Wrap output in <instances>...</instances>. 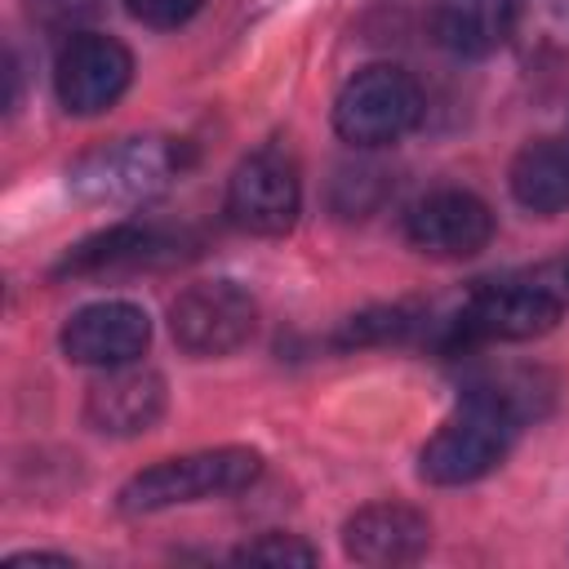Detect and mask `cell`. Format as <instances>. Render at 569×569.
<instances>
[{"instance_id": "cell-2", "label": "cell", "mask_w": 569, "mask_h": 569, "mask_svg": "<svg viewBox=\"0 0 569 569\" xmlns=\"http://www.w3.org/2000/svg\"><path fill=\"white\" fill-rule=\"evenodd\" d=\"M262 476V458L244 445H218V449H196L164 458L156 467H142L138 476L124 480L116 493V507L124 516H156L182 502H204V498H231L249 489Z\"/></svg>"}, {"instance_id": "cell-18", "label": "cell", "mask_w": 569, "mask_h": 569, "mask_svg": "<svg viewBox=\"0 0 569 569\" xmlns=\"http://www.w3.org/2000/svg\"><path fill=\"white\" fill-rule=\"evenodd\" d=\"M560 284H565V298H569V262H565V271H560Z\"/></svg>"}, {"instance_id": "cell-6", "label": "cell", "mask_w": 569, "mask_h": 569, "mask_svg": "<svg viewBox=\"0 0 569 569\" xmlns=\"http://www.w3.org/2000/svg\"><path fill=\"white\" fill-rule=\"evenodd\" d=\"M565 302L542 284H485L453 316V342H529L556 329Z\"/></svg>"}, {"instance_id": "cell-5", "label": "cell", "mask_w": 569, "mask_h": 569, "mask_svg": "<svg viewBox=\"0 0 569 569\" xmlns=\"http://www.w3.org/2000/svg\"><path fill=\"white\" fill-rule=\"evenodd\" d=\"M253 329H258V302L236 280L187 284L169 307V333L196 360L240 351L253 338Z\"/></svg>"}, {"instance_id": "cell-10", "label": "cell", "mask_w": 569, "mask_h": 569, "mask_svg": "<svg viewBox=\"0 0 569 569\" xmlns=\"http://www.w3.org/2000/svg\"><path fill=\"white\" fill-rule=\"evenodd\" d=\"M62 356L71 365H93V369H111V365H129L147 351L151 342V320L142 307L133 302H120V298H107V302H89L80 307L62 333Z\"/></svg>"}, {"instance_id": "cell-13", "label": "cell", "mask_w": 569, "mask_h": 569, "mask_svg": "<svg viewBox=\"0 0 569 569\" xmlns=\"http://www.w3.org/2000/svg\"><path fill=\"white\" fill-rule=\"evenodd\" d=\"M516 0H436L431 36L453 58H489L511 40Z\"/></svg>"}, {"instance_id": "cell-9", "label": "cell", "mask_w": 569, "mask_h": 569, "mask_svg": "<svg viewBox=\"0 0 569 569\" xmlns=\"http://www.w3.org/2000/svg\"><path fill=\"white\" fill-rule=\"evenodd\" d=\"M405 240L427 258L462 262V258H476L493 240V213L480 196L458 191V187H440V191H427L422 200L409 204Z\"/></svg>"}, {"instance_id": "cell-3", "label": "cell", "mask_w": 569, "mask_h": 569, "mask_svg": "<svg viewBox=\"0 0 569 569\" xmlns=\"http://www.w3.org/2000/svg\"><path fill=\"white\" fill-rule=\"evenodd\" d=\"M422 116V89L405 67L373 62L360 67L333 102V129L351 147H387L400 142Z\"/></svg>"}, {"instance_id": "cell-7", "label": "cell", "mask_w": 569, "mask_h": 569, "mask_svg": "<svg viewBox=\"0 0 569 569\" xmlns=\"http://www.w3.org/2000/svg\"><path fill=\"white\" fill-rule=\"evenodd\" d=\"M133 80V53L102 31H76L53 62V89L58 102L71 116H98L120 102V93Z\"/></svg>"}, {"instance_id": "cell-11", "label": "cell", "mask_w": 569, "mask_h": 569, "mask_svg": "<svg viewBox=\"0 0 569 569\" xmlns=\"http://www.w3.org/2000/svg\"><path fill=\"white\" fill-rule=\"evenodd\" d=\"M164 405H169L164 378L156 369L129 360V365L102 369V378L89 382L84 422L102 436H138L164 418Z\"/></svg>"}, {"instance_id": "cell-4", "label": "cell", "mask_w": 569, "mask_h": 569, "mask_svg": "<svg viewBox=\"0 0 569 569\" xmlns=\"http://www.w3.org/2000/svg\"><path fill=\"white\" fill-rule=\"evenodd\" d=\"M182 169L173 142L164 138H116L71 164V187L76 196L93 204H138L160 196L173 173Z\"/></svg>"}, {"instance_id": "cell-17", "label": "cell", "mask_w": 569, "mask_h": 569, "mask_svg": "<svg viewBox=\"0 0 569 569\" xmlns=\"http://www.w3.org/2000/svg\"><path fill=\"white\" fill-rule=\"evenodd\" d=\"M204 0H124V9L142 22V27H156V31H169V27H182L200 13Z\"/></svg>"}, {"instance_id": "cell-16", "label": "cell", "mask_w": 569, "mask_h": 569, "mask_svg": "<svg viewBox=\"0 0 569 569\" xmlns=\"http://www.w3.org/2000/svg\"><path fill=\"white\" fill-rule=\"evenodd\" d=\"M236 560H253V565H316L320 551L311 542H302L298 533H262V538L244 542L236 551Z\"/></svg>"}, {"instance_id": "cell-15", "label": "cell", "mask_w": 569, "mask_h": 569, "mask_svg": "<svg viewBox=\"0 0 569 569\" xmlns=\"http://www.w3.org/2000/svg\"><path fill=\"white\" fill-rule=\"evenodd\" d=\"M511 196L520 209L551 218L569 209V138H538L511 160Z\"/></svg>"}, {"instance_id": "cell-8", "label": "cell", "mask_w": 569, "mask_h": 569, "mask_svg": "<svg viewBox=\"0 0 569 569\" xmlns=\"http://www.w3.org/2000/svg\"><path fill=\"white\" fill-rule=\"evenodd\" d=\"M302 182L293 160L280 151H253L231 169L227 182V218L249 236H284L298 222Z\"/></svg>"}, {"instance_id": "cell-14", "label": "cell", "mask_w": 569, "mask_h": 569, "mask_svg": "<svg viewBox=\"0 0 569 569\" xmlns=\"http://www.w3.org/2000/svg\"><path fill=\"white\" fill-rule=\"evenodd\" d=\"M178 249H182V236H173V231L120 222V227L76 244L58 262V271L62 276H93V271H116V267H151V262H173Z\"/></svg>"}, {"instance_id": "cell-1", "label": "cell", "mask_w": 569, "mask_h": 569, "mask_svg": "<svg viewBox=\"0 0 569 569\" xmlns=\"http://www.w3.org/2000/svg\"><path fill=\"white\" fill-rule=\"evenodd\" d=\"M525 413H529V405L516 391L476 387L440 422V431L422 445V453H418L422 480H431V485H471V480L489 476L507 458Z\"/></svg>"}, {"instance_id": "cell-12", "label": "cell", "mask_w": 569, "mask_h": 569, "mask_svg": "<svg viewBox=\"0 0 569 569\" xmlns=\"http://www.w3.org/2000/svg\"><path fill=\"white\" fill-rule=\"evenodd\" d=\"M342 547L356 565H413L431 547V525L409 502H369L342 525Z\"/></svg>"}]
</instances>
